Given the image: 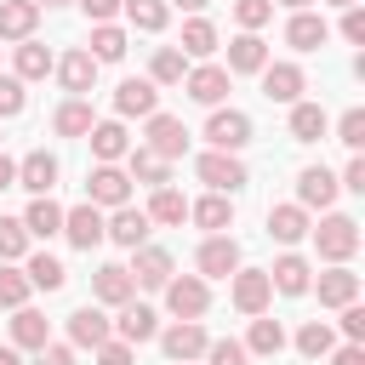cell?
Returning <instances> with one entry per match:
<instances>
[{
	"label": "cell",
	"instance_id": "61",
	"mask_svg": "<svg viewBox=\"0 0 365 365\" xmlns=\"http://www.w3.org/2000/svg\"><path fill=\"white\" fill-rule=\"evenodd\" d=\"M325 6H342V11H348V6H359V0H325Z\"/></svg>",
	"mask_w": 365,
	"mask_h": 365
},
{
	"label": "cell",
	"instance_id": "39",
	"mask_svg": "<svg viewBox=\"0 0 365 365\" xmlns=\"http://www.w3.org/2000/svg\"><path fill=\"white\" fill-rule=\"evenodd\" d=\"M120 11H125L131 29H143V34H160V29L171 23V6H165V0H125Z\"/></svg>",
	"mask_w": 365,
	"mask_h": 365
},
{
	"label": "cell",
	"instance_id": "52",
	"mask_svg": "<svg viewBox=\"0 0 365 365\" xmlns=\"http://www.w3.org/2000/svg\"><path fill=\"white\" fill-rule=\"evenodd\" d=\"M342 336H348V342H365V308H359V302L342 308Z\"/></svg>",
	"mask_w": 365,
	"mask_h": 365
},
{
	"label": "cell",
	"instance_id": "44",
	"mask_svg": "<svg viewBox=\"0 0 365 365\" xmlns=\"http://www.w3.org/2000/svg\"><path fill=\"white\" fill-rule=\"evenodd\" d=\"M29 274L17 262H0V308H29Z\"/></svg>",
	"mask_w": 365,
	"mask_h": 365
},
{
	"label": "cell",
	"instance_id": "58",
	"mask_svg": "<svg viewBox=\"0 0 365 365\" xmlns=\"http://www.w3.org/2000/svg\"><path fill=\"white\" fill-rule=\"evenodd\" d=\"M171 6H182V11H205L211 0H171Z\"/></svg>",
	"mask_w": 365,
	"mask_h": 365
},
{
	"label": "cell",
	"instance_id": "20",
	"mask_svg": "<svg viewBox=\"0 0 365 365\" xmlns=\"http://www.w3.org/2000/svg\"><path fill=\"white\" fill-rule=\"evenodd\" d=\"M63 240L74 245V251H91L97 240H103V211L86 200V205H74V211H63Z\"/></svg>",
	"mask_w": 365,
	"mask_h": 365
},
{
	"label": "cell",
	"instance_id": "57",
	"mask_svg": "<svg viewBox=\"0 0 365 365\" xmlns=\"http://www.w3.org/2000/svg\"><path fill=\"white\" fill-rule=\"evenodd\" d=\"M0 188H17V160L0 154Z\"/></svg>",
	"mask_w": 365,
	"mask_h": 365
},
{
	"label": "cell",
	"instance_id": "16",
	"mask_svg": "<svg viewBox=\"0 0 365 365\" xmlns=\"http://www.w3.org/2000/svg\"><path fill=\"white\" fill-rule=\"evenodd\" d=\"M148 217L143 211H131V205H114V217H103V240H114V245H125V251H137V245H148Z\"/></svg>",
	"mask_w": 365,
	"mask_h": 365
},
{
	"label": "cell",
	"instance_id": "27",
	"mask_svg": "<svg viewBox=\"0 0 365 365\" xmlns=\"http://www.w3.org/2000/svg\"><path fill=\"white\" fill-rule=\"evenodd\" d=\"M262 68H268L262 34H234L228 40V74H262Z\"/></svg>",
	"mask_w": 365,
	"mask_h": 365
},
{
	"label": "cell",
	"instance_id": "51",
	"mask_svg": "<svg viewBox=\"0 0 365 365\" xmlns=\"http://www.w3.org/2000/svg\"><path fill=\"white\" fill-rule=\"evenodd\" d=\"M342 40L365 46V6H348V11H342Z\"/></svg>",
	"mask_w": 365,
	"mask_h": 365
},
{
	"label": "cell",
	"instance_id": "21",
	"mask_svg": "<svg viewBox=\"0 0 365 365\" xmlns=\"http://www.w3.org/2000/svg\"><path fill=\"white\" fill-rule=\"evenodd\" d=\"M325 40H331V23L319 11H291V23H285V46L291 51H319Z\"/></svg>",
	"mask_w": 365,
	"mask_h": 365
},
{
	"label": "cell",
	"instance_id": "29",
	"mask_svg": "<svg viewBox=\"0 0 365 365\" xmlns=\"http://www.w3.org/2000/svg\"><path fill=\"white\" fill-rule=\"evenodd\" d=\"M125 177L143 182V188H171V160H160V154H148V148H131V154H125Z\"/></svg>",
	"mask_w": 365,
	"mask_h": 365
},
{
	"label": "cell",
	"instance_id": "40",
	"mask_svg": "<svg viewBox=\"0 0 365 365\" xmlns=\"http://www.w3.org/2000/svg\"><path fill=\"white\" fill-rule=\"evenodd\" d=\"M86 51H91V63H120V57H125V29H114V23H97Z\"/></svg>",
	"mask_w": 365,
	"mask_h": 365
},
{
	"label": "cell",
	"instance_id": "4",
	"mask_svg": "<svg viewBox=\"0 0 365 365\" xmlns=\"http://www.w3.org/2000/svg\"><path fill=\"white\" fill-rule=\"evenodd\" d=\"M165 308H171L177 319H200V314L211 308V285H205L200 274H171V279H165Z\"/></svg>",
	"mask_w": 365,
	"mask_h": 365
},
{
	"label": "cell",
	"instance_id": "47",
	"mask_svg": "<svg viewBox=\"0 0 365 365\" xmlns=\"http://www.w3.org/2000/svg\"><path fill=\"white\" fill-rule=\"evenodd\" d=\"M29 108V86L17 74H0V120H17Z\"/></svg>",
	"mask_w": 365,
	"mask_h": 365
},
{
	"label": "cell",
	"instance_id": "53",
	"mask_svg": "<svg viewBox=\"0 0 365 365\" xmlns=\"http://www.w3.org/2000/svg\"><path fill=\"white\" fill-rule=\"evenodd\" d=\"M34 354H40L34 365H74V348H68V342H46V348H34Z\"/></svg>",
	"mask_w": 365,
	"mask_h": 365
},
{
	"label": "cell",
	"instance_id": "50",
	"mask_svg": "<svg viewBox=\"0 0 365 365\" xmlns=\"http://www.w3.org/2000/svg\"><path fill=\"white\" fill-rule=\"evenodd\" d=\"M97 354V365H131V342H120V336H108L103 348H91Z\"/></svg>",
	"mask_w": 365,
	"mask_h": 365
},
{
	"label": "cell",
	"instance_id": "12",
	"mask_svg": "<svg viewBox=\"0 0 365 365\" xmlns=\"http://www.w3.org/2000/svg\"><path fill=\"white\" fill-rule=\"evenodd\" d=\"M228 68L222 63H200V68H188L182 74V86H188V97L194 103H205V108H222V97H228Z\"/></svg>",
	"mask_w": 365,
	"mask_h": 365
},
{
	"label": "cell",
	"instance_id": "42",
	"mask_svg": "<svg viewBox=\"0 0 365 365\" xmlns=\"http://www.w3.org/2000/svg\"><path fill=\"white\" fill-rule=\"evenodd\" d=\"M23 274H29V285H34V291H63V279H68V268H63L57 257H46V251H40V257H29V262H23Z\"/></svg>",
	"mask_w": 365,
	"mask_h": 365
},
{
	"label": "cell",
	"instance_id": "59",
	"mask_svg": "<svg viewBox=\"0 0 365 365\" xmlns=\"http://www.w3.org/2000/svg\"><path fill=\"white\" fill-rule=\"evenodd\" d=\"M0 365H23V359H17V348H0Z\"/></svg>",
	"mask_w": 365,
	"mask_h": 365
},
{
	"label": "cell",
	"instance_id": "3",
	"mask_svg": "<svg viewBox=\"0 0 365 365\" xmlns=\"http://www.w3.org/2000/svg\"><path fill=\"white\" fill-rule=\"evenodd\" d=\"M205 143H211L217 154H240V148L251 143V114H240V108H211Z\"/></svg>",
	"mask_w": 365,
	"mask_h": 365
},
{
	"label": "cell",
	"instance_id": "35",
	"mask_svg": "<svg viewBox=\"0 0 365 365\" xmlns=\"http://www.w3.org/2000/svg\"><path fill=\"white\" fill-rule=\"evenodd\" d=\"M331 131V114L319 103H291V143H319Z\"/></svg>",
	"mask_w": 365,
	"mask_h": 365
},
{
	"label": "cell",
	"instance_id": "60",
	"mask_svg": "<svg viewBox=\"0 0 365 365\" xmlns=\"http://www.w3.org/2000/svg\"><path fill=\"white\" fill-rule=\"evenodd\" d=\"M274 6H291V11H308L314 0H274Z\"/></svg>",
	"mask_w": 365,
	"mask_h": 365
},
{
	"label": "cell",
	"instance_id": "43",
	"mask_svg": "<svg viewBox=\"0 0 365 365\" xmlns=\"http://www.w3.org/2000/svg\"><path fill=\"white\" fill-rule=\"evenodd\" d=\"M331 348H336V331H331L325 319H308V325L297 331V354H302V359H325Z\"/></svg>",
	"mask_w": 365,
	"mask_h": 365
},
{
	"label": "cell",
	"instance_id": "33",
	"mask_svg": "<svg viewBox=\"0 0 365 365\" xmlns=\"http://www.w3.org/2000/svg\"><path fill=\"white\" fill-rule=\"evenodd\" d=\"M51 342V319L40 308H17L11 314V348H46Z\"/></svg>",
	"mask_w": 365,
	"mask_h": 365
},
{
	"label": "cell",
	"instance_id": "23",
	"mask_svg": "<svg viewBox=\"0 0 365 365\" xmlns=\"http://www.w3.org/2000/svg\"><path fill=\"white\" fill-rule=\"evenodd\" d=\"M86 143H91L97 165H114V160H125V154H131V137H125V125H120V120H97V125L86 131Z\"/></svg>",
	"mask_w": 365,
	"mask_h": 365
},
{
	"label": "cell",
	"instance_id": "30",
	"mask_svg": "<svg viewBox=\"0 0 365 365\" xmlns=\"http://www.w3.org/2000/svg\"><path fill=\"white\" fill-rule=\"evenodd\" d=\"M188 222H200L205 234H228L234 228V200L228 194H205V200L188 205Z\"/></svg>",
	"mask_w": 365,
	"mask_h": 365
},
{
	"label": "cell",
	"instance_id": "15",
	"mask_svg": "<svg viewBox=\"0 0 365 365\" xmlns=\"http://www.w3.org/2000/svg\"><path fill=\"white\" fill-rule=\"evenodd\" d=\"M51 68H57V80H63V91H68V97H86V91L97 86V63H91V51H86V46L63 51Z\"/></svg>",
	"mask_w": 365,
	"mask_h": 365
},
{
	"label": "cell",
	"instance_id": "24",
	"mask_svg": "<svg viewBox=\"0 0 365 365\" xmlns=\"http://www.w3.org/2000/svg\"><path fill=\"white\" fill-rule=\"evenodd\" d=\"M114 331H120V342H131V348H137V342H154V336H160V314H154L148 302H125L120 319H114Z\"/></svg>",
	"mask_w": 365,
	"mask_h": 365
},
{
	"label": "cell",
	"instance_id": "11",
	"mask_svg": "<svg viewBox=\"0 0 365 365\" xmlns=\"http://www.w3.org/2000/svg\"><path fill=\"white\" fill-rule=\"evenodd\" d=\"M308 291H319V308H348V302H359V274L348 262H331Z\"/></svg>",
	"mask_w": 365,
	"mask_h": 365
},
{
	"label": "cell",
	"instance_id": "22",
	"mask_svg": "<svg viewBox=\"0 0 365 365\" xmlns=\"http://www.w3.org/2000/svg\"><path fill=\"white\" fill-rule=\"evenodd\" d=\"M302 86H308V80H302L297 63H268V68H262V97H268V103H302Z\"/></svg>",
	"mask_w": 365,
	"mask_h": 365
},
{
	"label": "cell",
	"instance_id": "17",
	"mask_svg": "<svg viewBox=\"0 0 365 365\" xmlns=\"http://www.w3.org/2000/svg\"><path fill=\"white\" fill-rule=\"evenodd\" d=\"M91 297H97V308H125V302L137 297V285H131V274H125L120 262H103V268L91 274Z\"/></svg>",
	"mask_w": 365,
	"mask_h": 365
},
{
	"label": "cell",
	"instance_id": "26",
	"mask_svg": "<svg viewBox=\"0 0 365 365\" xmlns=\"http://www.w3.org/2000/svg\"><path fill=\"white\" fill-rule=\"evenodd\" d=\"M268 285H274V291H285V297H302V291L314 285V268H308V257L285 251V257L268 268Z\"/></svg>",
	"mask_w": 365,
	"mask_h": 365
},
{
	"label": "cell",
	"instance_id": "34",
	"mask_svg": "<svg viewBox=\"0 0 365 365\" xmlns=\"http://www.w3.org/2000/svg\"><path fill=\"white\" fill-rule=\"evenodd\" d=\"M91 125H97V114H91V103H86V97L57 103V114H51V131H57V137H86Z\"/></svg>",
	"mask_w": 365,
	"mask_h": 365
},
{
	"label": "cell",
	"instance_id": "32",
	"mask_svg": "<svg viewBox=\"0 0 365 365\" xmlns=\"http://www.w3.org/2000/svg\"><path fill=\"white\" fill-rule=\"evenodd\" d=\"M23 228H29V240H51V234H63V205H57L51 194H34V205L23 211Z\"/></svg>",
	"mask_w": 365,
	"mask_h": 365
},
{
	"label": "cell",
	"instance_id": "62",
	"mask_svg": "<svg viewBox=\"0 0 365 365\" xmlns=\"http://www.w3.org/2000/svg\"><path fill=\"white\" fill-rule=\"evenodd\" d=\"M34 6H68V0H34Z\"/></svg>",
	"mask_w": 365,
	"mask_h": 365
},
{
	"label": "cell",
	"instance_id": "19",
	"mask_svg": "<svg viewBox=\"0 0 365 365\" xmlns=\"http://www.w3.org/2000/svg\"><path fill=\"white\" fill-rule=\"evenodd\" d=\"M57 154H46V148H34V154H23L17 160V188H29V194H51L57 188Z\"/></svg>",
	"mask_w": 365,
	"mask_h": 365
},
{
	"label": "cell",
	"instance_id": "55",
	"mask_svg": "<svg viewBox=\"0 0 365 365\" xmlns=\"http://www.w3.org/2000/svg\"><path fill=\"white\" fill-rule=\"evenodd\" d=\"M80 6H86V17H91V23H108V17H114L125 0H80Z\"/></svg>",
	"mask_w": 365,
	"mask_h": 365
},
{
	"label": "cell",
	"instance_id": "2",
	"mask_svg": "<svg viewBox=\"0 0 365 365\" xmlns=\"http://www.w3.org/2000/svg\"><path fill=\"white\" fill-rule=\"evenodd\" d=\"M194 177L211 188V194H240L251 177H245V165H240V154H217V148H205L200 160H194Z\"/></svg>",
	"mask_w": 365,
	"mask_h": 365
},
{
	"label": "cell",
	"instance_id": "1",
	"mask_svg": "<svg viewBox=\"0 0 365 365\" xmlns=\"http://www.w3.org/2000/svg\"><path fill=\"white\" fill-rule=\"evenodd\" d=\"M314 234V245H319V257L325 262H348L354 251H359V222L354 217H342V211H325L319 217V228H308Z\"/></svg>",
	"mask_w": 365,
	"mask_h": 365
},
{
	"label": "cell",
	"instance_id": "54",
	"mask_svg": "<svg viewBox=\"0 0 365 365\" xmlns=\"http://www.w3.org/2000/svg\"><path fill=\"white\" fill-rule=\"evenodd\" d=\"M325 359H331V365H365V342H342V348H331Z\"/></svg>",
	"mask_w": 365,
	"mask_h": 365
},
{
	"label": "cell",
	"instance_id": "6",
	"mask_svg": "<svg viewBox=\"0 0 365 365\" xmlns=\"http://www.w3.org/2000/svg\"><path fill=\"white\" fill-rule=\"evenodd\" d=\"M194 268H200V279H228V274L240 268V245H234V234H205V245L194 251Z\"/></svg>",
	"mask_w": 365,
	"mask_h": 365
},
{
	"label": "cell",
	"instance_id": "56",
	"mask_svg": "<svg viewBox=\"0 0 365 365\" xmlns=\"http://www.w3.org/2000/svg\"><path fill=\"white\" fill-rule=\"evenodd\" d=\"M342 188H354V194H365V160H359V154L348 160V171H342Z\"/></svg>",
	"mask_w": 365,
	"mask_h": 365
},
{
	"label": "cell",
	"instance_id": "10",
	"mask_svg": "<svg viewBox=\"0 0 365 365\" xmlns=\"http://www.w3.org/2000/svg\"><path fill=\"white\" fill-rule=\"evenodd\" d=\"M86 200H91L97 211H103V205L114 211V205L131 200V177H125L120 165H91V177H86Z\"/></svg>",
	"mask_w": 365,
	"mask_h": 365
},
{
	"label": "cell",
	"instance_id": "36",
	"mask_svg": "<svg viewBox=\"0 0 365 365\" xmlns=\"http://www.w3.org/2000/svg\"><path fill=\"white\" fill-rule=\"evenodd\" d=\"M143 217L160 222V228H182V222H188V200H182L177 188H154V200H148Z\"/></svg>",
	"mask_w": 365,
	"mask_h": 365
},
{
	"label": "cell",
	"instance_id": "28",
	"mask_svg": "<svg viewBox=\"0 0 365 365\" xmlns=\"http://www.w3.org/2000/svg\"><path fill=\"white\" fill-rule=\"evenodd\" d=\"M51 63H57V57H51V46H40V40H17V46H11V68H17V80H23V86H29V80H46V74H51Z\"/></svg>",
	"mask_w": 365,
	"mask_h": 365
},
{
	"label": "cell",
	"instance_id": "49",
	"mask_svg": "<svg viewBox=\"0 0 365 365\" xmlns=\"http://www.w3.org/2000/svg\"><path fill=\"white\" fill-rule=\"evenodd\" d=\"M336 143H348L354 154L365 148V108H348V114L336 120Z\"/></svg>",
	"mask_w": 365,
	"mask_h": 365
},
{
	"label": "cell",
	"instance_id": "46",
	"mask_svg": "<svg viewBox=\"0 0 365 365\" xmlns=\"http://www.w3.org/2000/svg\"><path fill=\"white\" fill-rule=\"evenodd\" d=\"M268 17H274V0H234V23H240V34H257Z\"/></svg>",
	"mask_w": 365,
	"mask_h": 365
},
{
	"label": "cell",
	"instance_id": "18",
	"mask_svg": "<svg viewBox=\"0 0 365 365\" xmlns=\"http://www.w3.org/2000/svg\"><path fill=\"white\" fill-rule=\"evenodd\" d=\"M114 114H137V120H148V114H160V86L154 80H120V91H114Z\"/></svg>",
	"mask_w": 365,
	"mask_h": 365
},
{
	"label": "cell",
	"instance_id": "7",
	"mask_svg": "<svg viewBox=\"0 0 365 365\" xmlns=\"http://www.w3.org/2000/svg\"><path fill=\"white\" fill-rule=\"evenodd\" d=\"M125 274H131V285H143V291H165V279L177 274V262H171V251H160V245H137Z\"/></svg>",
	"mask_w": 365,
	"mask_h": 365
},
{
	"label": "cell",
	"instance_id": "31",
	"mask_svg": "<svg viewBox=\"0 0 365 365\" xmlns=\"http://www.w3.org/2000/svg\"><path fill=\"white\" fill-rule=\"evenodd\" d=\"M308 211L302 205H268V240H279V245H297V240H308Z\"/></svg>",
	"mask_w": 365,
	"mask_h": 365
},
{
	"label": "cell",
	"instance_id": "25",
	"mask_svg": "<svg viewBox=\"0 0 365 365\" xmlns=\"http://www.w3.org/2000/svg\"><path fill=\"white\" fill-rule=\"evenodd\" d=\"M34 29H40V6L34 0H0V40H34Z\"/></svg>",
	"mask_w": 365,
	"mask_h": 365
},
{
	"label": "cell",
	"instance_id": "5",
	"mask_svg": "<svg viewBox=\"0 0 365 365\" xmlns=\"http://www.w3.org/2000/svg\"><path fill=\"white\" fill-rule=\"evenodd\" d=\"M205 342H211V336H205L200 319H171V325L160 331V348H165L171 365H194V359L205 354Z\"/></svg>",
	"mask_w": 365,
	"mask_h": 365
},
{
	"label": "cell",
	"instance_id": "37",
	"mask_svg": "<svg viewBox=\"0 0 365 365\" xmlns=\"http://www.w3.org/2000/svg\"><path fill=\"white\" fill-rule=\"evenodd\" d=\"M279 348H285V325H279V319H268V314H257V319H251V336H245V354L274 359Z\"/></svg>",
	"mask_w": 365,
	"mask_h": 365
},
{
	"label": "cell",
	"instance_id": "13",
	"mask_svg": "<svg viewBox=\"0 0 365 365\" xmlns=\"http://www.w3.org/2000/svg\"><path fill=\"white\" fill-rule=\"evenodd\" d=\"M336 177L325 171V165H302V177H297V205L302 211H331L336 205Z\"/></svg>",
	"mask_w": 365,
	"mask_h": 365
},
{
	"label": "cell",
	"instance_id": "8",
	"mask_svg": "<svg viewBox=\"0 0 365 365\" xmlns=\"http://www.w3.org/2000/svg\"><path fill=\"white\" fill-rule=\"evenodd\" d=\"M228 279H234V291H228V297H234V308H240V314H251V319H257V314H268V297H274L268 268H234Z\"/></svg>",
	"mask_w": 365,
	"mask_h": 365
},
{
	"label": "cell",
	"instance_id": "14",
	"mask_svg": "<svg viewBox=\"0 0 365 365\" xmlns=\"http://www.w3.org/2000/svg\"><path fill=\"white\" fill-rule=\"evenodd\" d=\"M108 336H114V319H108L97 302H86V308L68 314V342H74V348H103Z\"/></svg>",
	"mask_w": 365,
	"mask_h": 365
},
{
	"label": "cell",
	"instance_id": "48",
	"mask_svg": "<svg viewBox=\"0 0 365 365\" xmlns=\"http://www.w3.org/2000/svg\"><path fill=\"white\" fill-rule=\"evenodd\" d=\"M205 365H251V354H245V342H234V336H222V342H205V354H200Z\"/></svg>",
	"mask_w": 365,
	"mask_h": 365
},
{
	"label": "cell",
	"instance_id": "9",
	"mask_svg": "<svg viewBox=\"0 0 365 365\" xmlns=\"http://www.w3.org/2000/svg\"><path fill=\"white\" fill-rule=\"evenodd\" d=\"M143 148L160 154V160H182L188 154V125L177 114H148V143Z\"/></svg>",
	"mask_w": 365,
	"mask_h": 365
},
{
	"label": "cell",
	"instance_id": "38",
	"mask_svg": "<svg viewBox=\"0 0 365 365\" xmlns=\"http://www.w3.org/2000/svg\"><path fill=\"white\" fill-rule=\"evenodd\" d=\"M177 51H182V57H211V51H217V23H211V17H188Z\"/></svg>",
	"mask_w": 365,
	"mask_h": 365
},
{
	"label": "cell",
	"instance_id": "41",
	"mask_svg": "<svg viewBox=\"0 0 365 365\" xmlns=\"http://www.w3.org/2000/svg\"><path fill=\"white\" fill-rule=\"evenodd\" d=\"M182 74H188V57H182L177 46H160V51L148 57V80H154V86H177Z\"/></svg>",
	"mask_w": 365,
	"mask_h": 365
},
{
	"label": "cell",
	"instance_id": "45",
	"mask_svg": "<svg viewBox=\"0 0 365 365\" xmlns=\"http://www.w3.org/2000/svg\"><path fill=\"white\" fill-rule=\"evenodd\" d=\"M29 257V228L23 217H0V262H23Z\"/></svg>",
	"mask_w": 365,
	"mask_h": 365
}]
</instances>
